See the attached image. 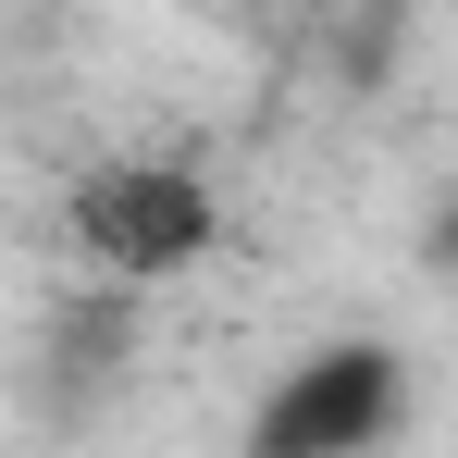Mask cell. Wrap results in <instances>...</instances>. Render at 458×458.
Instances as JSON below:
<instances>
[{
    "label": "cell",
    "instance_id": "1",
    "mask_svg": "<svg viewBox=\"0 0 458 458\" xmlns=\"http://www.w3.org/2000/svg\"><path fill=\"white\" fill-rule=\"evenodd\" d=\"M224 235V199L199 161H87L75 174V248L124 285H161V273H199Z\"/></svg>",
    "mask_w": 458,
    "mask_h": 458
},
{
    "label": "cell",
    "instance_id": "2",
    "mask_svg": "<svg viewBox=\"0 0 458 458\" xmlns=\"http://www.w3.org/2000/svg\"><path fill=\"white\" fill-rule=\"evenodd\" d=\"M396 421H409V372H396V347L347 335V347L285 360V384L248 409V446H260V458H360V446H384Z\"/></svg>",
    "mask_w": 458,
    "mask_h": 458
}]
</instances>
